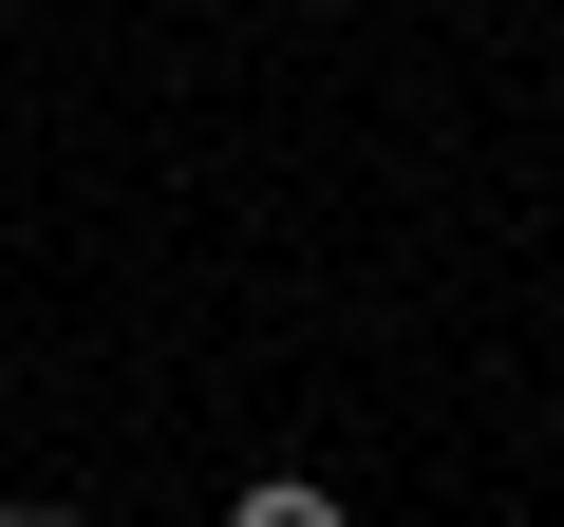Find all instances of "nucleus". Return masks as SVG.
Masks as SVG:
<instances>
[{
  "label": "nucleus",
  "mask_w": 564,
  "mask_h": 527,
  "mask_svg": "<svg viewBox=\"0 0 564 527\" xmlns=\"http://www.w3.org/2000/svg\"><path fill=\"white\" fill-rule=\"evenodd\" d=\"M226 527H339V490H321V471H263V490H245Z\"/></svg>",
  "instance_id": "f257e3e1"
},
{
  "label": "nucleus",
  "mask_w": 564,
  "mask_h": 527,
  "mask_svg": "<svg viewBox=\"0 0 564 527\" xmlns=\"http://www.w3.org/2000/svg\"><path fill=\"white\" fill-rule=\"evenodd\" d=\"M0 527H76V508H0Z\"/></svg>",
  "instance_id": "f03ea898"
}]
</instances>
